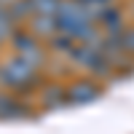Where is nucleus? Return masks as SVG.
Listing matches in <instances>:
<instances>
[{
	"label": "nucleus",
	"instance_id": "obj_1",
	"mask_svg": "<svg viewBox=\"0 0 134 134\" xmlns=\"http://www.w3.org/2000/svg\"><path fill=\"white\" fill-rule=\"evenodd\" d=\"M40 83V67L30 64L19 57H8L0 62V88L11 94H24L38 88Z\"/></svg>",
	"mask_w": 134,
	"mask_h": 134
},
{
	"label": "nucleus",
	"instance_id": "obj_2",
	"mask_svg": "<svg viewBox=\"0 0 134 134\" xmlns=\"http://www.w3.org/2000/svg\"><path fill=\"white\" fill-rule=\"evenodd\" d=\"M11 48H14V57L35 64V67L46 64V46H40V38H35L30 30H16L11 35Z\"/></svg>",
	"mask_w": 134,
	"mask_h": 134
},
{
	"label": "nucleus",
	"instance_id": "obj_3",
	"mask_svg": "<svg viewBox=\"0 0 134 134\" xmlns=\"http://www.w3.org/2000/svg\"><path fill=\"white\" fill-rule=\"evenodd\" d=\"M102 97V83L94 78H81L67 86V105H91Z\"/></svg>",
	"mask_w": 134,
	"mask_h": 134
},
{
	"label": "nucleus",
	"instance_id": "obj_4",
	"mask_svg": "<svg viewBox=\"0 0 134 134\" xmlns=\"http://www.w3.org/2000/svg\"><path fill=\"white\" fill-rule=\"evenodd\" d=\"M35 38L40 40H51L54 35L59 32V24H57V16H46V14H35L30 19V27H27Z\"/></svg>",
	"mask_w": 134,
	"mask_h": 134
},
{
	"label": "nucleus",
	"instance_id": "obj_5",
	"mask_svg": "<svg viewBox=\"0 0 134 134\" xmlns=\"http://www.w3.org/2000/svg\"><path fill=\"white\" fill-rule=\"evenodd\" d=\"M24 102L11 94V91H0V121H14V118H24Z\"/></svg>",
	"mask_w": 134,
	"mask_h": 134
},
{
	"label": "nucleus",
	"instance_id": "obj_6",
	"mask_svg": "<svg viewBox=\"0 0 134 134\" xmlns=\"http://www.w3.org/2000/svg\"><path fill=\"white\" fill-rule=\"evenodd\" d=\"M40 105L46 107V110H54V107H59V105H67V86H59V83H46V86H40Z\"/></svg>",
	"mask_w": 134,
	"mask_h": 134
},
{
	"label": "nucleus",
	"instance_id": "obj_7",
	"mask_svg": "<svg viewBox=\"0 0 134 134\" xmlns=\"http://www.w3.org/2000/svg\"><path fill=\"white\" fill-rule=\"evenodd\" d=\"M5 11L11 14V19L16 21H30L32 16H35V5H32V0H11V3L5 5Z\"/></svg>",
	"mask_w": 134,
	"mask_h": 134
},
{
	"label": "nucleus",
	"instance_id": "obj_8",
	"mask_svg": "<svg viewBox=\"0 0 134 134\" xmlns=\"http://www.w3.org/2000/svg\"><path fill=\"white\" fill-rule=\"evenodd\" d=\"M75 46L78 43L72 40V38H67V35H62V32H57L51 40H48V51H54V54H62V57H67L70 59V54L75 51Z\"/></svg>",
	"mask_w": 134,
	"mask_h": 134
},
{
	"label": "nucleus",
	"instance_id": "obj_9",
	"mask_svg": "<svg viewBox=\"0 0 134 134\" xmlns=\"http://www.w3.org/2000/svg\"><path fill=\"white\" fill-rule=\"evenodd\" d=\"M81 5L86 8V14L97 21V16H102L107 8H113V5H115V0H81Z\"/></svg>",
	"mask_w": 134,
	"mask_h": 134
},
{
	"label": "nucleus",
	"instance_id": "obj_10",
	"mask_svg": "<svg viewBox=\"0 0 134 134\" xmlns=\"http://www.w3.org/2000/svg\"><path fill=\"white\" fill-rule=\"evenodd\" d=\"M121 46H124V54L129 59H134V27H126L121 32Z\"/></svg>",
	"mask_w": 134,
	"mask_h": 134
},
{
	"label": "nucleus",
	"instance_id": "obj_11",
	"mask_svg": "<svg viewBox=\"0 0 134 134\" xmlns=\"http://www.w3.org/2000/svg\"><path fill=\"white\" fill-rule=\"evenodd\" d=\"M8 3H11V0H0V5H8Z\"/></svg>",
	"mask_w": 134,
	"mask_h": 134
}]
</instances>
